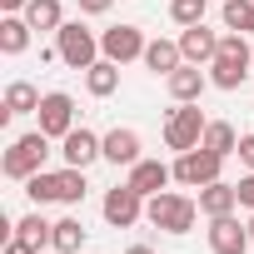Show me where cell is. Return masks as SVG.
<instances>
[{"mask_svg": "<svg viewBox=\"0 0 254 254\" xmlns=\"http://www.w3.org/2000/svg\"><path fill=\"white\" fill-rule=\"evenodd\" d=\"M40 254H60V249H40Z\"/></svg>", "mask_w": 254, "mask_h": 254, "instance_id": "cell-36", "label": "cell"}, {"mask_svg": "<svg viewBox=\"0 0 254 254\" xmlns=\"http://www.w3.org/2000/svg\"><path fill=\"white\" fill-rule=\"evenodd\" d=\"M219 170H224V155H214V150H204V145H194V150H185V155L175 160V180H180V185H190V190L214 185V180H219Z\"/></svg>", "mask_w": 254, "mask_h": 254, "instance_id": "cell-7", "label": "cell"}, {"mask_svg": "<svg viewBox=\"0 0 254 254\" xmlns=\"http://www.w3.org/2000/svg\"><path fill=\"white\" fill-rule=\"evenodd\" d=\"M234 190H239V204H244V209H254V170H249V175H244Z\"/></svg>", "mask_w": 254, "mask_h": 254, "instance_id": "cell-30", "label": "cell"}, {"mask_svg": "<svg viewBox=\"0 0 254 254\" xmlns=\"http://www.w3.org/2000/svg\"><path fill=\"white\" fill-rule=\"evenodd\" d=\"M100 214H105V224H115V229H130V224H140V219H145V194H140L130 180H125V185L105 190Z\"/></svg>", "mask_w": 254, "mask_h": 254, "instance_id": "cell-6", "label": "cell"}, {"mask_svg": "<svg viewBox=\"0 0 254 254\" xmlns=\"http://www.w3.org/2000/svg\"><path fill=\"white\" fill-rule=\"evenodd\" d=\"M25 5H30V0H0V10H5V15H25Z\"/></svg>", "mask_w": 254, "mask_h": 254, "instance_id": "cell-32", "label": "cell"}, {"mask_svg": "<svg viewBox=\"0 0 254 254\" xmlns=\"http://www.w3.org/2000/svg\"><path fill=\"white\" fill-rule=\"evenodd\" d=\"M45 160H50V135H45V130H25V135L10 140V150H5V160H0V170H5L10 180L25 185L30 175L45 170Z\"/></svg>", "mask_w": 254, "mask_h": 254, "instance_id": "cell-3", "label": "cell"}, {"mask_svg": "<svg viewBox=\"0 0 254 254\" xmlns=\"http://www.w3.org/2000/svg\"><path fill=\"white\" fill-rule=\"evenodd\" d=\"M234 155H239L244 170H254V135H239V150H234Z\"/></svg>", "mask_w": 254, "mask_h": 254, "instance_id": "cell-29", "label": "cell"}, {"mask_svg": "<svg viewBox=\"0 0 254 254\" xmlns=\"http://www.w3.org/2000/svg\"><path fill=\"white\" fill-rule=\"evenodd\" d=\"M30 20L25 15H0V55H25L30 50Z\"/></svg>", "mask_w": 254, "mask_h": 254, "instance_id": "cell-19", "label": "cell"}, {"mask_svg": "<svg viewBox=\"0 0 254 254\" xmlns=\"http://www.w3.org/2000/svg\"><path fill=\"white\" fill-rule=\"evenodd\" d=\"M60 155H65V165L90 170L95 160H105V135H95V130H85V125H75V130L60 140Z\"/></svg>", "mask_w": 254, "mask_h": 254, "instance_id": "cell-10", "label": "cell"}, {"mask_svg": "<svg viewBox=\"0 0 254 254\" xmlns=\"http://www.w3.org/2000/svg\"><path fill=\"white\" fill-rule=\"evenodd\" d=\"M5 254H35V249H30V244H20V239H10V244H5Z\"/></svg>", "mask_w": 254, "mask_h": 254, "instance_id": "cell-33", "label": "cell"}, {"mask_svg": "<svg viewBox=\"0 0 254 254\" xmlns=\"http://www.w3.org/2000/svg\"><path fill=\"white\" fill-rule=\"evenodd\" d=\"M204 150H214V155H224V160L239 150V135H234L229 120H209V125H204Z\"/></svg>", "mask_w": 254, "mask_h": 254, "instance_id": "cell-24", "label": "cell"}, {"mask_svg": "<svg viewBox=\"0 0 254 254\" xmlns=\"http://www.w3.org/2000/svg\"><path fill=\"white\" fill-rule=\"evenodd\" d=\"M219 20H224V30L249 35V25H254V0H224V5H219Z\"/></svg>", "mask_w": 254, "mask_h": 254, "instance_id": "cell-26", "label": "cell"}, {"mask_svg": "<svg viewBox=\"0 0 254 254\" xmlns=\"http://www.w3.org/2000/svg\"><path fill=\"white\" fill-rule=\"evenodd\" d=\"M145 30L140 25H110L100 30V55L115 60V65H130V60H145Z\"/></svg>", "mask_w": 254, "mask_h": 254, "instance_id": "cell-8", "label": "cell"}, {"mask_svg": "<svg viewBox=\"0 0 254 254\" xmlns=\"http://www.w3.org/2000/svg\"><path fill=\"white\" fill-rule=\"evenodd\" d=\"M75 5H80V15H105L115 0H75Z\"/></svg>", "mask_w": 254, "mask_h": 254, "instance_id": "cell-31", "label": "cell"}, {"mask_svg": "<svg viewBox=\"0 0 254 254\" xmlns=\"http://www.w3.org/2000/svg\"><path fill=\"white\" fill-rule=\"evenodd\" d=\"M204 110H199V100L194 105H175L170 110V120H165V145L175 150V155H185V150H194V145H204Z\"/></svg>", "mask_w": 254, "mask_h": 254, "instance_id": "cell-5", "label": "cell"}, {"mask_svg": "<svg viewBox=\"0 0 254 254\" xmlns=\"http://www.w3.org/2000/svg\"><path fill=\"white\" fill-rule=\"evenodd\" d=\"M209 15V0H170V20L185 30V25H199Z\"/></svg>", "mask_w": 254, "mask_h": 254, "instance_id": "cell-27", "label": "cell"}, {"mask_svg": "<svg viewBox=\"0 0 254 254\" xmlns=\"http://www.w3.org/2000/svg\"><path fill=\"white\" fill-rule=\"evenodd\" d=\"M244 224H249V239H254V209H249V219H244Z\"/></svg>", "mask_w": 254, "mask_h": 254, "instance_id": "cell-35", "label": "cell"}, {"mask_svg": "<svg viewBox=\"0 0 254 254\" xmlns=\"http://www.w3.org/2000/svg\"><path fill=\"white\" fill-rule=\"evenodd\" d=\"M180 55H185L190 65H209V60L219 55V30H209L204 20H199V25H185V30H180Z\"/></svg>", "mask_w": 254, "mask_h": 254, "instance_id": "cell-12", "label": "cell"}, {"mask_svg": "<svg viewBox=\"0 0 254 254\" xmlns=\"http://www.w3.org/2000/svg\"><path fill=\"white\" fill-rule=\"evenodd\" d=\"M130 185L150 199V194H160V190L175 185V165H165V160H140V165H130Z\"/></svg>", "mask_w": 254, "mask_h": 254, "instance_id": "cell-15", "label": "cell"}, {"mask_svg": "<svg viewBox=\"0 0 254 254\" xmlns=\"http://www.w3.org/2000/svg\"><path fill=\"white\" fill-rule=\"evenodd\" d=\"M10 239H20V244H30V249L40 254V249H55V224H50V219L40 214V204H35L25 219L10 224Z\"/></svg>", "mask_w": 254, "mask_h": 254, "instance_id": "cell-14", "label": "cell"}, {"mask_svg": "<svg viewBox=\"0 0 254 254\" xmlns=\"http://www.w3.org/2000/svg\"><path fill=\"white\" fill-rule=\"evenodd\" d=\"M125 254H155L150 244H130V249H125Z\"/></svg>", "mask_w": 254, "mask_h": 254, "instance_id": "cell-34", "label": "cell"}, {"mask_svg": "<svg viewBox=\"0 0 254 254\" xmlns=\"http://www.w3.org/2000/svg\"><path fill=\"white\" fill-rule=\"evenodd\" d=\"M204 239H209V249L214 254H249V224H239L234 214H219V219H209V229H204Z\"/></svg>", "mask_w": 254, "mask_h": 254, "instance_id": "cell-11", "label": "cell"}, {"mask_svg": "<svg viewBox=\"0 0 254 254\" xmlns=\"http://www.w3.org/2000/svg\"><path fill=\"white\" fill-rule=\"evenodd\" d=\"M234 209H239V190H234V185L214 180V185L199 190V214H204V219H219V214H234Z\"/></svg>", "mask_w": 254, "mask_h": 254, "instance_id": "cell-17", "label": "cell"}, {"mask_svg": "<svg viewBox=\"0 0 254 254\" xmlns=\"http://www.w3.org/2000/svg\"><path fill=\"white\" fill-rule=\"evenodd\" d=\"M249 65H254L249 40H244L239 30H229V35H219V55H214L204 70H209V85H214V90H239V85L249 80Z\"/></svg>", "mask_w": 254, "mask_h": 254, "instance_id": "cell-1", "label": "cell"}, {"mask_svg": "<svg viewBox=\"0 0 254 254\" xmlns=\"http://www.w3.org/2000/svg\"><path fill=\"white\" fill-rule=\"evenodd\" d=\"M85 170H75V165H65V170H55V199L60 204H80L85 199Z\"/></svg>", "mask_w": 254, "mask_h": 254, "instance_id": "cell-23", "label": "cell"}, {"mask_svg": "<svg viewBox=\"0 0 254 254\" xmlns=\"http://www.w3.org/2000/svg\"><path fill=\"white\" fill-rule=\"evenodd\" d=\"M145 219L165 234H190L194 219H199V199L194 194H180V190H160L145 199Z\"/></svg>", "mask_w": 254, "mask_h": 254, "instance_id": "cell-2", "label": "cell"}, {"mask_svg": "<svg viewBox=\"0 0 254 254\" xmlns=\"http://www.w3.org/2000/svg\"><path fill=\"white\" fill-rule=\"evenodd\" d=\"M165 90H170V100H175V105H194V100L209 90V75H204L199 65H190V60H185L175 75H165Z\"/></svg>", "mask_w": 254, "mask_h": 254, "instance_id": "cell-13", "label": "cell"}, {"mask_svg": "<svg viewBox=\"0 0 254 254\" xmlns=\"http://www.w3.org/2000/svg\"><path fill=\"white\" fill-rule=\"evenodd\" d=\"M25 194H30V204H40V209H45V204H60V199H55V175H50V170L30 175V180H25Z\"/></svg>", "mask_w": 254, "mask_h": 254, "instance_id": "cell-28", "label": "cell"}, {"mask_svg": "<svg viewBox=\"0 0 254 254\" xmlns=\"http://www.w3.org/2000/svg\"><path fill=\"white\" fill-rule=\"evenodd\" d=\"M85 90H90V95H95V100H110V95H115V90H120V65H115V60H105V55H100V60H95V65H90V70H85Z\"/></svg>", "mask_w": 254, "mask_h": 254, "instance_id": "cell-20", "label": "cell"}, {"mask_svg": "<svg viewBox=\"0 0 254 254\" xmlns=\"http://www.w3.org/2000/svg\"><path fill=\"white\" fill-rule=\"evenodd\" d=\"M55 50H60V60H65L70 70H90V65L100 60V35H95L90 25H80V20H65V25L55 30Z\"/></svg>", "mask_w": 254, "mask_h": 254, "instance_id": "cell-4", "label": "cell"}, {"mask_svg": "<svg viewBox=\"0 0 254 254\" xmlns=\"http://www.w3.org/2000/svg\"><path fill=\"white\" fill-rule=\"evenodd\" d=\"M25 20H30V30H60L65 25V5H60V0H30Z\"/></svg>", "mask_w": 254, "mask_h": 254, "instance_id": "cell-22", "label": "cell"}, {"mask_svg": "<svg viewBox=\"0 0 254 254\" xmlns=\"http://www.w3.org/2000/svg\"><path fill=\"white\" fill-rule=\"evenodd\" d=\"M180 65H185L180 40H150V45H145V70H150V75H175Z\"/></svg>", "mask_w": 254, "mask_h": 254, "instance_id": "cell-18", "label": "cell"}, {"mask_svg": "<svg viewBox=\"0 0 254 254\" xmlns=\"http://www.w3.org/2000/svg\"><path fill=\"white\" fill-rule=\"evenodd\" d=\"M105 160H110V165H125V170L145 160V155H140V135L130 130V125H115V130L105 135Z\"/></svg>", "mask_w": 254, "mask_h": 254, "instance_id": "cell-16", "label": "cell"}, {"mask_svg": "<svg viewBox=\"0 0 254 254\" xmlns=\"http://www.w3.org/2000/svg\"><path fill=\"white\" fill-rule=\"evenodd\" d=\"M40 100H45V95H40L30 80H10V85H5V110H10V115H35Z\"/></svg>", "mask_w": 254, "mask_h": 254, "instance_id": "cell-21", "label": "cell"}, {"mask_svg": "<svg viewBox=\"0 0 254 254\" xmlns=\"http://www.w3.org/2000/svg\"><path fill=\"white\" fill-rule=\"evenodd\" d=\"M85 234H90V229H85L75 214L55 219V249H60V254H80V249H85Z\"/></svg>", "mask_w": 254, "mask_h": 254, "instance_id": "cell-25", "label": "cell"}, {"mask_svg": "<svg viewBox=\"0 0 254 254\" xmlns=\"http://www.w3.org/2000/svg\"><path fill=\"white\" fill-rule=\"evenodd\" d=\"M35 120H40V130H45L50 140H65V135L75 130V100H70L65 90H50V95L40 100Z\"/></svg>", "mask_w": 254, "mask_h": 254, "instance_id": "cell-9", "label": "cell"}]
</instances>
